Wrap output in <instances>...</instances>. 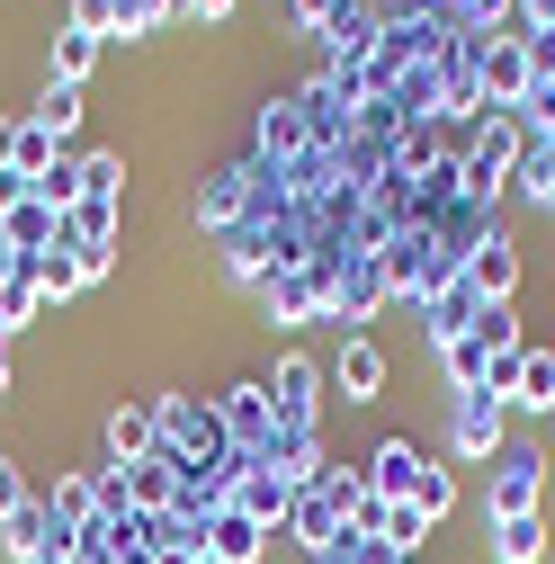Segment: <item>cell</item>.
<instances>
[{"label":"cell","mask_w":555,"mask_h":564,"mask_svg":"<svg viewBox=\"0 0 555 564\" xmlns=\"http://www.w3.org/2000/svg\"><path fill=\"white\" fill-rule=\"evenodd\" d=\"M350 564H412V555L385 546V538H350Z\"/></svg>","instance_id":"obj_32"},{"label":"cell","mask_w":555,"mask_h":564,"mask_svg":"<svg viewBox=\"0 0 555 564\" xmlns=\"http://www.w3.org/2000/svg\"><path fill=\"white\" fill-rule=\"evenodd\" d=\"M197 564H216V555H197Z\"/></svg>","instance_id":"obj_40"},{"label":"cell","mask_w":555,"mask_h":564,"mask_svg":"<svg viewBox=\"0 0 555 564\" xmlns=\"http://www.w3.org/2000/svg\"><path fill=\"white\" fill-rule=\"evenodd\" d=\"M36 564H90V555H81V546H45Z\"/></svg>","instance_id":"obj_36"},{"label":"cell","mask_w":555,"mask_h":564,"mask_svg":"<svg viewBox=\"0 0 555 564\" xmlns=\"http://www.w3.org/2000/svg\"><path fill=\"white\" fill-rule=\"evenodd\" d=\"M466 332H475L483 349H493V359H511V349H529V340H520V314H511V305H475V323H466Z\"/></svg>","instance_id":"obj_21"},{"label":"cell","mask_w":555,"mask_h":564,"mask_svg":"<svg viewBox=\"0 0 555 564\" xmlns=\"http://www.w3.org/2000/svg\"><path fill=\"white\" fill-rule=\"evenodd\" d=\"M81 197L126 206V162H117V153H81Z\"/></svg>","instance_id":"obj_24"},{"label":"cell","mask_w":555,"mask_h":564,"mask_svg":"<svg viewBox=\"0 0 555 564\" xmlns=\"http://www.w3.org/2000/svg\"><path fill=\"white\" fill-rule=\"evenodd\" d=\"M28 197H36V188H28L19 171H0V216H10V206H28Z\"/></svg>","instance_id":"obj_33"},{"label":"cell","mask_w":555,"mask_h":564,"mask_svg":"<svg viewBox=\"0 0 555 564\" xmlns=\"http://www.w3.org/2000/svg\"><path fill=\"white\" fill-rule=\"evenodd\" d=\"M36 197L54 206V216H73V206H81V153H54V171L36 180Z\"/></svg>","instance_id":"obj_22"},{"label":"cell","mask_w":555,"mask_h":564,"mask_svg":"<svg viewBox=\"0 0 555 564\" xmlns=\"http://www.w3.org/2000/svg\"><path fill=\"white\" fill-rule=\"evenodd\" d=\"M422 538H431V520L412 511V502H394V511H385V546H403V555H412V546H422Z\"/></svg>","instance_id":"obj_26"},{"label":"cell","mask_w":555,"mask_h":564,"mask_svg":"<svg viewBox=\"0 0 555 564\" xmlns=\"http://www.w3.org/2000/svg\"><path fill=\"white\" fill-rule=\"evenodd\" d=\"M179 19H233V0H179Z\"/></svg>","instance_id":"obj_34"},{"label":"cell","mask_w":555,"mask_h":564,"mask_svg":"<svg viewBox=\"0 0 555 564\" xmlns=\"http://www.w3.org/2000/svg\"><path fill=\"white\" fill-rule=\"evenodd\" d=\"M448 440H457V457H502L511 448V403L502 394H457Z\"/></svg>","instance_id":"obj_2"},{"label":"cell","mask_w":555,"mask_h":564,"mask_svg":"<svg viewBox=\"0 0 555 564\" xmlns=\"http://www.w3.org/2000/svg\"><path fill=\"white\" fill-rule=\"evenodd\" d=\"M99 45H108V36L63 28V36H54V82H73V90H81V82H90V63H99Z\"/></svg>","instance_id":"obj_19"},{"label":"cell","mask_w":555,"mask_h":564,"mask_svg":"<svg viewBox=\"0 0 555 564\" xmlns=\"http://www.w3.org/2000/svg\"><path fill=\"white\" fill-rule=\"evenodd\" d=\"M520 45H529V82H555V28H529Z\"/></svg>","instance_id":"obj_30"},{"label":"cell","mask_w":555,"mask_h":564,"mask_svg":"<svg viewBox=\"0 0 555 564\" xmlns=\"http://www.w3.org/2000/svg\"><path fill=\"white\" fill-rule=\"evenodd\" d=\"M45 511H54L63 529L81 538V529L99 520V475H54V492H45Z\"/></svg>","instance_id":"obj_13"},{"label":"cell","mask_w":555,"mask_h":564,"mask_svg":"<svg viewBox=\"0 0 555 564\" xmlns=\"http://www.w3.org/2000/svg\"><path fill=\"white\" fill-rule=\"evenodd\" d=\"M340 10H350V0H296V28H305V36H331Z\"/></svg>","instance_id":"obj_29"},{"label":"cell","mask_w":555,"mask_h":564,"mask_svg":"<svg viewBox=\"0 0 555 564\" xmlns=\"http://www.w3.org/2000/svg\"><path fill=\"white\" fill-rule=\"evenodd\" d=\"M36 126L54 134V144H73V126H81V90H73V82H45V99H36Z\"/></svg>","instance_id":"obj_20"},{"label":"cell","mask_w":555,"mask_h":564,"mask_svg":"<svg viewBox=\"0 0 555 564\" xmlns=\"http://www.w3.org/2000/svg\"><path fill=\"white\" fill-rule=\"evenodd\" d=\"M439 368H448L457 394H483V368H493V349H483L475 332H457V340H439Z\"/></svg>","instance_id":"obj_16"},{"label":"cell","mask_w":555,"mask_h":564,"mask_svg":"<svg viewBox=\"0 0 555 564\" xmlns=\"http://www.w3.org/2000/svg\"><path fill=\"white\" fill-rule=\"evenodd\" d=\"M0 242L36 260V251H54V242H63V216H54L45 197H28V206H10V216H0Z\"/></svg>","instance_id":"obj_12"},{"label":"cell","mask_w":555,"mask_h":564,"mask_svg":"<svg viewBox=\"0 0 555 564\" xmlns=\"http://www.w3.org/2000/svg\"><path fill=\"white\" fill-rule=\"evenodd\" d=\"M520 126H555V82H529V99H520Z\"/></svg>","instance_id":"obj_31"},{"label":"cell","mask_w":555,"mask_h":564,"mask_svg":"<svg viewBox=\"0 0 555 564\" xmlns=\"http://www.w3.org/2000/svg\"><path fill=\"white\" fill-rule=\"evenodd\" d=\"M520 188H529L537 206H555V153H546V144H537V153L520 162Z\"/></svg>","instance_id":"obj_27"},{"label":"cell","mask_w":555,"mask_h":564,"mask_svg":"<svg viewBox=\"0 0 555 564\" xmlns=\"http://www.w3.org/2000/svg\"><path fill=\"white\" fill-rule=\"evenodd\" d=\"M511 403H520V412H555V349H546V340L520 349V386H511Z\"/></svg>","instance_id":"obj_14"},{"label":"cell","mask_w":555,"mask_h":564,"mask_svg":"<svg viewBox=\"0 0 555 564\" xmlns=\"http://www.w3.org/2000/svg\"><path fill=\"white\" fill-rule=\"evenodd\" d=\"M0 394H10V340H0Z\"/></svg>","instance_id":"obj_38"},{"label":"cell","mask_w":555,"mask_h":564,"mask_svg":"<svg viewBox=\"0 0 555 564\" xmlns=\"http://www.w3.org/2000/svg\"><path fill=\"white\" fill-rule=\"evenodd\" d=\"M153 564H197V546H162V555H153Z\"/></svg>","instance_id":"obj_37"},{"label":"cell","mask_w":555,"mask_h":564,"mask_svg":"<svg viewBox=\"0 0 555 564\" xmlns=\"http://www.w3.org/2000/svg\"><path fill=\"white\" fill-rule=\"evenodd\" d=\"M162 19H179V0H117V19H108V36H153Z\"/></svg>","instance_id":"obj_25"},{"label":"cell","mask_w":555,"mask_h":564,"mask_svg":"<svg viewBox=\"0 0 555 564\" xmlns=\"http://www.w3.org/2000/svg\"><path fill=\"white\" fill-rule=\"evenodd\" d=\"M19 278H28V251H10V242H0V288H19Z\"/></svg>","instance_id":"obj_35"},{"label":"cell","mask_w":555,"mask_h":564,"mask_svg":"<svg viewBox=\"0 0 555 564\" xmlns=\"http://www.w3.org/2000/svg\"><path fill=\"white\" fill-rule=\"evenodd\" d=\"M153 448H162L153 403H117V412H108V457H117V466H144Z\"/></svg>","instance_id":"obj_10"},{"label":"cell","mask_w":555,"mask_h":564,"mask_svg":"<svg viewBox=\"0 0 555 564\" xmlns=\"http://www.w3.org/2000/svg\"><path fill=\"white\" fill-rule=\"evenodd\" d=\"M197 555H216V564H260V555H269V529L242 520V511H216V520H206V538H197Z\"/></svg>","instance_id":"obj_8"},{"label":"cell","mask_w":555,"mask_h":564,"mask_svg":"<svg viewBox=\"0 0 555 564\" xmlns=\"http://www.w3.org/2000/svg\"><path fill=\"white\" fill-rule=\"evenodd\" d=\"M0 340H10V332H0Z\"/></svg>","instance_id":"obj_41"},{"label":"cell","mask_w":555,"mask_h":564,"mask_svg":"<svg viewBox=\"0 0 555 564\" xmlns=\"http://www.w3.org/2000/svg\"><path fill=\"white\" fill-rule=\"evenodd\" d=\"M483 511H493V520L546 511V457H537V448H502V457H493V484H483Z\"/></svg>","instance_id":"obj_1"},{"label":"cell","mask_w":555,"mask_h":564,"mask_svg":"<svg viewBox=\"0 0 555 564\" xmlns=\"http://www.w3.org/2000/svg\"><path fill=\"white\" fill-rule=\"evenodd\" d=\"M225 511H242V520H260V529H287V511H296V484L278 475V466H242Z\"/></svg>","instance_id":"obj_5"},{"label":"cell","mask_w":555,"mask_h":564,"mask_svg":"<svg viewBox=\"0 0 555 564\" xmlns=\"http://www.w3.org/2000/svg\"><path fill=\"white\" fill-rule=\"evenodd\" d=\"M314 403H323V368L287 349V359H278V394H269L278 431H314Z\"/></svg>","instance_id":"obj_6"},{"label":"cell","mask_w":555,"mask_h":564,"mask_svg":"<svg viewBox=\"0 0 555 564\" xmlns=\"http://www.w3.org/2000/svg\"><path fill=\"white\" fill-rule=\"evenodd\" d=\"M475 82H483L493 108H520V99H529V45H520V36H483V45H475Z\"/></svg>","instance_id":"obj_3"},{"label":"cell","mask_w":555,"mask_h":564,"mask_svg":"<svg viewBox=\"0 0 555 564\" xmlns=\"http://www.w3.org/2000/svg\"><path fill=\"white\" fill-rule=\"evenodd\" d=\"M412 511H422V520L439 529V520L457 511V475H448V466H422V484H412Z\"/></svg>","instance_id":"obj_23"},{"label":"cell","mask_w":555,"mask_h":564,"mask_svg":"<svg viewBox=\"0 0 555 564\" xmlns=\"http://www.w3.org/2000/svg\"><path fill=\"white\" fill-rule=\"evenodd\" d=\"M28 288H36L45 305H63V296H73V288H81V260H73V251H63V242H54V251H36V260H28Z\"/></svg>","instance_id":"obj_18"},{"label":"cell","mask_w":555,"mask_h":564,"mask_svg":"<svg viewBox=\"0 0 555 564\" xmlns=\"http://www.w3.org/2000/svg\"><path fill=\"white\" fill-rule=\"evenodd\" d=\"M466 288H475V305H511V288H520V242H511V234H483V242L466 251Z\"/></svg>","instance_id":"obj_4"},{"label":"cell","mask_w":555,"mask_h":564,"mask_svg":"<svg viewBox=\"0 0 555 564\" xmlns=\"http://www.w3.org/2000/svg\"><path fill=\"white\" fill-rule=\"evenodd\" d=\"M269 314H278V323H323V314H331V296L314 288L305 269L278 260V269H269Z\"/></svg>","instance_id":"obj_11"},{"label":"cell","mask_w":555,"mask_h":564,"mask_svg":"<svg viewBox=\"0 0 555 564\" xmlns=\"http://www.w3.org/2000/svg\"><path fill=\"white\" fill-rule=\"evenodd\" d=\"M546 153H555V126H546Z\"/></svg>","instance_id":"obj_39"},{"label":"cell","mask_w":555,"mask_h":564,"mask_svg":"<svg viewBox=\"0 0 555 564\" xmlns=\"http://www.w3.org/2000/svg\"><path fill=\"white\" fill-rule=\"evenodd\" d=\"M340 394H350V403L385 394V349L377 340H340Z\"/></svg>","instance_id":"obj_15"},{"label":"cell","mask_w":555,"mask_h":564,"mask_svg":"<svg viewBox=\"0 0 555 564\" xmlns=\"http://www.w3.org/2000/svg\"><path fill=\"white\" fill-rule=\"evenodd\" d=\"M54 153H63V144H54L36 117H0V171H19V180L36 188V180L54 171Z\"/></svg>","instance_id":"obj_7"},{"label":"cell","mask_w":555,"mask_h":564,"mask_svg":"<svg viewBox=\"0 0 555 564\" xmlns=\"http://www.w3.org/2000/svg\"><path fill=\"white\" fill-rule=\"evenodd\" d=\"M546 555V511L529 520H493V564H537Z\"/></svg>","instance_id":"obj_17"},{"label":"cell","mask_w":555,"mask_h":564,"mask_svg":"<svg viewBox=\"0 0 555 564\" xmlns=\"http://www.w3.org/2000/svg\"><path fill=\"white\" fill-rule=\"evenodd\" d=\"M422 448H412V440H385L377 457H368V492H377V502H412V484H422Z\"/></svg>","instance_id":"obj_9"},{"label":"cell","mask_w":555,"mask_h":564,"mask_svg":"<svg viewBox=\"0 0 555 564\" xmlns=\"http://www.w3.org/2000/svg\"><path fill=\"white\" fill-rule=\"evenodd\" d=\"M28 502H36V492H28V475H19L10 457H0V529H10V520H19Z\"/></svg>","instance_id":"obj_28"}]
</instances>
